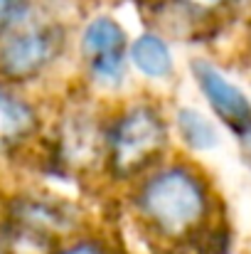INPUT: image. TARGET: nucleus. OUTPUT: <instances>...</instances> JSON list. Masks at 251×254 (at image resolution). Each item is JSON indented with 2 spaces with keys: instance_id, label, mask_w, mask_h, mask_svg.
Segmentation results:
<instances>
[{
  "instance_id": "obj_1",
  "label": "nucleus",
  "mask_w": 251,
  "mask_h": 254,
  "mask_svg": "<svg viewBox=\"0 0 251 254\" xmlns=\"http://www.w3.org/2000/svg\"><path fill=\"white\" fill-rule=\"evenodd\" d=\"M146 215L170 235L190 230L204 212V190L185 168H167L151 178L141 195Z\"/></svg>"
},
{
  "instance_id": "obj_2",
  "label": "nucleus",
  "mask_w": 251,
  "mask_h": 254,
  "mask_svg": "<svg viewBox=\"0 0 251 254\" xmlns=\"http://www.w3.org/2000/svg\"><path fill=\"white\" fill-rule=\"evenodd\" d=\"M165 141L163 121L151 109L128 111L113 133V166L123 173L141 168Z\"/></svg>"
},
{
  "instance_id": "obj_3",
  "label": "nucleus",
  "mask_w": 251,
  "mask_h": 254,
  "mask_svg": "<svg viewBox=\"0 0 251 254\" xmlns=\"http://www.w3.org/2000/svg\"><path fill=\"white\" fill-rule=\"evenodd\" d=\"M195 79L202 89L209 106L219 114V119L239 136L247 126H251V101L244 96L239 86H234L214 64L209 62H195L192 64Z\"/></svg>"
},
{
  "instance_id": "obj_4",
  "label": "nucleus",
  "mask_w": 251,
  "mask_h": 254,
  "mask_svg": "<svg viewBox=\"0 0 251 254\" xmlns=\"http://www.w3.org/2000/svg\"><path fill=\"white\" fill-rule=\"evenodd\" d=\"M52 40L47 32L25 30L7 35L2 42V69L10 77H27L52 57Z\"/></svg>"
},
{
  "instance_id": "obj_5",
  "label": "nucleus",
  "mask_w": 251,
  "mask_h": 254,
  "mask_svg": "<svg viewBox=\"0 0 251 254\" xmlns=\"http://www.w3.org/2000/svg\"><path fill=\"white\" fill-rule=\"evenodd\" d=\"M131 62L148 79H167L172 74V57L165 40L153 32L141 35L131 45Z\"/></svg>"
},
{
  "instance_id": "obj_6",
  "label": "nucleus",
  "mask_w": 251,
  "mask_h": 254,
  "mask_svg": "<svg viewBox=\"0 0 251 254\" xmlns=\"http://www.w3.org/2000/svg\"><path fill=\"white\" fill-rule=\"evenodd\" d=\"M123 42H126L123 27H121L116 20L101 15V17L91 20L89 27L84 30L82 50H84V55L94 62V60H99V57H108V55L121 52Z\"/></svg>"
},
{
  "instance_id": "obj_7",
  "label": "nucleus",
  "mask_w": 251,
  "mask_h": 254,
  "mask_svg": "<svg viewBox=\"0 0 251 254\" xmlns=\"http://www.w3.org/2000/svg\"><path fill=\"white\" fill-rule=\"evenodd\" d=\"M175 121H177L180 136L185 138V143L190 148H195V151H212L214 146H219V136H217L214 124L207 116H202L200 111L180 109Z\"/></svg>"
},
{
  "instance_id": "obj_8",
  "label": "nucleus",
  "mask_w": 251,
  "mask_h": 254,
  "mask_svg": "<svg viewBox=\"0 0 251 254\" xmlns=\"http://www.w3.org/2000/svg\"><path fill=\"white\" fill-rule=\"evenodd\" d=\"M0 124H2V138L15 141V138L30 133V128L35 126V114L25 101H20L10 91H5L2 101H0Z\"/></svg>"
},
{
  "instance_id": "obj_9",
  "label": "nucleus",
  "mask_w": 251,
  "mask_h": 254,
  "mask_svg": "<svg viewBox=\"0 0 251 254\" xmlns=\"http://www.w3.org/2000/svg\"><path fill=\"white\" fill-rule=\"evenodd\" d=\"M91 74L99 84L103 86H116L123 79V55H108V57H99L91 62Z\"/></svg>"
},
{
  "instance_id": "obj_10",
  "label": "nucleus",
  "mask_w": 251,
  "mask_h": 254,
  "mask_svg": "<svg viewBox=\"0 0 251 254\" xmlns=\"http://www.w3.org/2000/svg\"><path fill=\"white\" fill-rule=\"evenodd\" d=\"M0 15H2V25L5 27L20 25L27 17V0H2Z\"/></svg>"
},
{
  "instance_id": "obj_11",
  "label": "nucleus",
  "mask_w": 251,
  "mask_h": 254,
  "mask_svg": "<svg viewBox=\"0 0 251 254\" xmlns=\"http://www.w3.org/2000/svg\"><path fill=\"white\" fill-rule=\"evenodd\" d=\"M239 141H242V156H244V161L251 166V126H247V128L239 133Z\"/></svg>"
},
{
  "instance_id": "obj_12",
  "label": "nucleus",
  "mask_w": 251,
  "mask_h": 254,
  "mask_svg": "<svg viewBox=\"0 0 251 254\" xmlns=\"http://www.w3.org/2000/svg\"><path fill=\"white\" fill-rule=\"evenodd\" d=\"M192 7H197V10H214V7H219L224 0H187Z\"/></svg>"
},
{
  "instance_id": "obj_13",
  "label": "nucleus",
  "mask_w": 251,
  "mask_h": 254,
  "mask_svg": "<svg viewBox=\"0 0 251 254\" xmlns=\"http://www.w3.org/2000/svg\"><path fill=\"white\" fill-rule=\"evenodd\" d=\"M64 254H96L94 247H89V245H79V247H74V250H69V252Z\"/></svg>"
}]
</instances>
